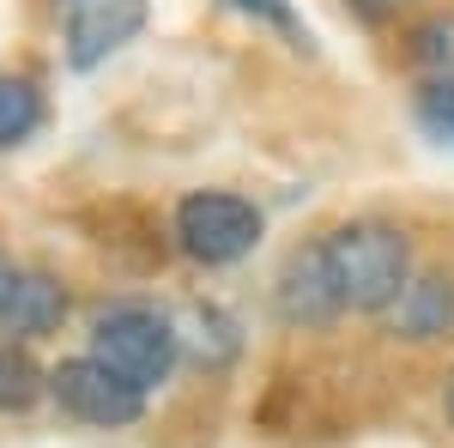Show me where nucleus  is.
Returning <instances> with one entry per match:
<instances>
[{
    "label": "nucleus",
    "instance_id": "1",
    "mask_svg": "<svg viewBox=\"0 0 454 448\" xmlns=\"http://www.w3.org/2000/svg\"><path fill=\"white\" fill-rule=\"evenodd\" d=\"M321 261L333 279V297L346 315H387L394 297L406 291L412 267V237L394 218H346L333 231H321Z\"/></svg>",
    "mask_w": 454,
    "mask_h": 448
},
{
    "label": "nucleus",
    "instance_id": "2",
    "mask_svg": "<svg viewBox=\"0 0 454 448\" xmlns=\"http://www.w3.org/2000/svg\"><path fill=\"white\" fill-rule=\"evenodd\" d=\"M85 351L115 370V376L128 381V388H164L176 376V364H182V334H176V321L158 303H140V297H115L104 310L85 321Z\"/></svg>",
    "mask_w": 454,
    "mask_h": 448
},
{
    "label": "nucleus",
    "instance_id": "3",
    "mask_svg": "<svg viewBox=\"0 0 454 448\" xmlns=\"http://www.w3.org/2000/svg\"><path fill=\"white\" fill-rule=\"evenodd\" d=\"M170 237L194 267H237L267 237V212L237 188H194L170 212Z\"/></svg>",
    "mask_w": 454,
    "mask_h": 448
},
{
    "label": "nucleus",
    "instance_id": "4",
    "mask_svg": "<svg viewBox=\"0 0 454 448\" xmlns=\"http://www.w3.org/2000/svg\"><path fill=\"white\" fill-rule=\"evenodd\" d=\"M49 400L85 430H134L145 418V394L128 388L115 370H104L91 351H73L61 364H49Z\"/></svg>",
    "mask_w": 454,
    "mask_h": 448
},
{
    "label": "nucleus",
    "instance_id": "5",
    "mask_svg": "<svg viewBox=\"0 0 454 448\" xmlns=\"http://www.w3.org/2000/svg\"><path fill=\"white\" fill-rule=\"evenodd\" d=\"M273 310H279L285 327H303V334H321L340 321V297H333V279H327V261H321V242H297L273 273Z\"/></svg>",
    "mask_w": 454,
    "mask_h": 448
},
{
    "label": "nucleus",
    "instance_id": "6",
    "mask_svg": "<svg viewBox=\"0 0 454 448\" xmlns=\"http://www.w3.org/2000/svg\"><path fill=\"white\" fill-rule=\"evenodd\" d=\"M145 25V0H61V36L79 73L109 61L128 36Z\"/></svg>",
    "mask_w": 454,
    "mask_h": 448
},
{
    "label": "nucleus",
    "instance_id": "7",
    "mask_svg": "<svg viewBox=\"0 0 454 448\" xmlns=\"http://www.w3.org/2000/svg\"><path fill=\"white\" fill-rule=\"evenodd\" d=\"M387 327H394V340H406V345L454 340V273L449 267H424V273L406 279V291L387 310Z\"/></svg>",
    "mask_w": 454,
    "mask_h": 448
},
{
    "label": "nucleus",
    "instance_id": "8",
    "mask_svg": "<svg viewBox=\"0 0 454 448\" xmlns=\"http://www.w3.org/2000/svg\"><path fill=\"white\" fill-rule=\"evenodd\" d=\"M67 310H73L67 285H61L55 273H43V267H25L19 285H12V303L0 310V334H6L12 345L49 340V334H61Z\"/></svg>",
    "mask_w": 454,
    "mask_h": 448
},
{
    "label": "nucleus",
    "instance_id": "9",
    "mask_svg": "<svg viewBox=\"0 0 454 448\" xmlns=\"http://www.w3.org/2000/svg\"><path fill=\"white\" fill-rule=\"evenodd\" d=\"M43 400H49V370L36 364V351L0 340V418H25Z\"/></svg>",
    "mask_w": 454,
    "mask_h": 448
},
{
    "label": "nucleus",
    "instance_id": "10",
    "mask_svg": "<svg viewBox=\"0 0 454 448\" xmlns=\"http://www.w3.org/2000/svg\"><path fill=\"white\" fill-rule=\"evenodd\" d=\"M43 128V85L31 73H0V152L25 145Z\"/></svg>",
    "mask_w": 454,
    "mask_h": 448
},
{
    "label": "nucleus",
    "instance_id": "11",
    "mask_svg": "<svg viewBox=\"0 0 454 448\" xmlns=\"http://www.w3.org/2000/svg\"><path fill=\"white\" fill-rule=\"evenodd\" d=\"M406 61L424 79H454V12H430L419 25H406Z\"/></svg>",
    "mask_w": 454,
    "mask_h": 448
},
{
    "label": "nucleus",
    "instance_id": "12",
    "mask_svg": "<svg viewBox=\"0 0 454 448\" xmlns=\"http://www.w3.org/2000/svg\"><path fill=\"white\" fill-rule=\"evenodd\" d=\"M412 115H419V128L430 139L454 145V79H419V91H412Z\"/></svg>",
    "mask_w": 454,
    "mask_h": 448
},
{
    "label": "nucleus",
    "instance_id": "13",
    "mask_svg": "<svg viewBox=\"0 0 454 448\" xmlns=\"http://www.w3.org/2000/svg\"><path fill=\"white\" fill-rule=\"evenodd\" d=\"M237 12H248V19H261V25H273V31L297 36V12H291V0H231Z\"/></svg>",
    "mask_w": 454,
    "mask_h": 448
},
{
    "label": "nucleus",
    "instance_id": "14",
    "mask_svg": "<svg viewBox=\"0 0 454 448\" xmlns=\"http://www.w3.org/2000/svg\"><path fill=\"white\" fill-rule=\"evenodd\" d=\"M357 19H370V25H387L394 12H400V0H346Z\"/></svg>",
    "mask_w": 454,
    "mask_h": 448
},
{
    "label": "nucleus",
    "instance_id": "15",
    "mask_svg": "<svg viewBox=\"0 0 454 448\" xmlns=\"http://www.w3.org/2000/svg\"><path fill=\"white\" fill-rule=\"evenodd\" d=\"M19 273H25V267H19V261H12V255L0 248V310L12 303V285H19Z\"/></svg>",
    "mask_w": 454,
    "mask_h": 448
},
{
    "label": "nucleus",
    "instance_id": "16",
    "mask_svg": "<svg viewBox=\"0 0 454 448\" xmlns=\"http://www.w3.org/2000/svg\"><path fill=\"white\" fill-rule=\"evenodd\" d=\"M442 418H449V430H454V370H449V381H442Z\"/></svg>",
    "mask_w": 454,
    "mask_h": 448
}]
</instances>
